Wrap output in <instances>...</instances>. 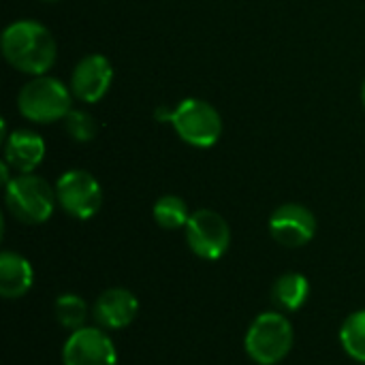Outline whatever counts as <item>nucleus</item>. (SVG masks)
Listing matches in <instances>:
<instances>
[{"instance_id":"19","label":"nucleus","mask_w":365,"mask_h":365,"mask_svg":"<svg viewBox=\"0 0 365 365\" xmlns=\"http://www.w3.org/2000/svg\"><path fill=\"white\" fill-rule=\"evenodd\" d=\"M9 169H11V167H9L6 163H2V165H0V173H2V182H4V186L13 180V178L9 175Z\"/></svg>"},{"instance_id":"8","label":"nucleus","mask_w":365,"mask_h":365,"mask_svg":"<svg viewBox=\"0 0 365 365\" xmlns=\"http://www.w3.org/2000/svg\"><path fill=\"white\" fill-rule=\"evenodd\" d=\"M64 365H118L113 340L98 327H81L68 336L62 349Z\"/></svg>"},{"instance_id":"11","label":"nucleus","mask_w":365,"mask_h":365,"mask_svg":"<svg viewBox=\"0 0 365 365\" xmlns=\"http://www.w3.org/2000/svg\"><path fill=\"white\" fill-rule=\"evenodd\" d=\"M139 312V302L128 289H107L98 295L94 304V319L105 329H124L128 327Z\"/></svg>"},{"instance_id":"17","label":"nucleus","mask_w":365,"mask_h":365,"mask_svg":"<svg viewBox=\"0 0 365 365\" xmlns=\"http://www.w3.org/2000/svg\"><path fill=\"white\" fill-rule=\"evenodd\" d=\"M340 342L344 351L355 359L365 364V310L353 312L340 329Z\"/></svg>"},{"instance_id":"2","label":"nucleus","mask_w":365,"mask_h":365,"mask_svg":"<svg viewBox=\"0 0 365 365\" xmlns=\"http://www.w3.org/2000/svg\"><path fill=\"white\" fill-rule=\"evenodd\" d=\"M73 92L56 77L38 75L21 86L17 94L19 113L34 124H51L64 120L73 109Z\"/></svg>"},{"instance_id":"20","label":"nucleus","mask_w":365,"mask_h":365,"mask_svg":"<svg viewBox=\"0 0 365 365\" xmlns=\"http://www.w3.org/2000/svg\"><path fill=\"white\" fill-rule=\"evenodd\" d=\"M361 101H364V105H365V79H364V86H361Z\"/></svg>"},{"instance_id":"14","label":"nucleus","mask_w":365,"mask_h":365,"mask_svg":"<svg viewBox=\"0 0 365 365\" xmlns=\"http://www.w3.org/2000/svg\"><path fill=\"white\" fill-rule=\"evenodd\" d=\"M308 297H310V282L299 272H289L280 276L274 284V299L287 312L299 310L308 302Z\"/></svg>"},{"instance_id":"13","label":"nucleus","mask_w":365,"mask_h":365,"mask_svg":"<svg viewBox=\"0 0 365 365\" xmlns=\"http://www.w3.org/2000/svg\"><path fill=\"white\" fill-rule=\"evenodd\" d=\"M34 284V269L30 261L17 252L0 255V295L4 299L24 297Z\"/></svg>"},{"instance_id":"12","label":"nucleus","mask_w":365,"mask_h":365,"mask_svg":"<svg viewBox=\"0 0 365 365\" xmlns=\"http://www.w3.org/2000/svg\"><path fill=\"white\" fill-rule=\"evenodd\" d=\"M2 143L4 163L17 173H32L45 158V141L34 130H13Z\"/></svg>"},{"instance_id":"7","label":"nucleus","mask_w":365,"mask_h":365,"mask_svg":"<svg viewBox=\"0 0 365 365\" xmlns=\"http://www.w3.org/2000/svg\"><path fill=\"white\" fill-rule=\"evenodd\" d=\"M184 229L188 248L205 261H216L225 257L231 246V229L227 220L214 210L192 212Z\"/></svg>"},{"instance_id":"15","label":"nucleus","mask_w":365,"mask_h":365,"mask_svg":"<svg viewBox=\"0 0 365 365\" xmlns=\"http://www.w3.org/2000/svg\"><path fill=\"white\" fill-rule=\"evenodd\" d=\"M154 220L158 227L167 229V231H175L188 225L190 220V212H188V203L178 197V195H165L154 203Z\"/></svg>"},{"instance_id":"4","label":"nucleus","mask_w":365,"mask_h":365,"mask_svg":"<svg viewBox=\"0 0 365 365\" xmlns=\"http://www.w3.org/2000/svg\"><path fill=\"white\" fill-rule=\"evenodd\" d=\"M178 137L192 148H212L222 135V118L214 105L203 98H184L169 111L167 120Z\"/></svg>"},{"instance_id":"21","label":"nucleus","mask_w":365,"mask_h":365,"mask_svg":"<svg viewBox=\"0 0 365 365\" xmlns=\"http://www.w3.org/2000/svg\"><path fill=\"white\" fill-rule=\"evenodd\" d=\"M43 2H56V0H43Z\"/></svg>"},{"instance_id":"5","label":"nucleus","mask_w":365,"mask_h":365,"mask_svg":"<svg viewBox=\"0 0 365 365\" xmlns=\"http://www.w3.org/2000/svg\"><path fill=\"white\" fill-rule=\"evenodd\" d=\"M293 349V325L280 312L259 314L246 334V353L259 365L280 364Z\"/></svg>"},{"instance_id":"16","label":"nucleus","mask_w":365,"mask_h":365,"mask_svg":"<svg viewBox=\"0 0 365 365\" xmlns=\"http://www.w3.org/2000/svg\"><path fill=\"white\" fill-rule=\"evenodd\" d=\"M53 312H56L58 323H60L64 329L77 331V329L86 327L88 306H86V302H83L79 295H75V293H64V295H60V297L56 299Z\"/></svg>"},{"instance_id":"1","label":"nucleus","mask_w":365,"mask_h":365,"mask_svg":"<svg viewBox=\"0 0 365 365\" xmlns=\"http://www.w3.org/2000/svg\"><path fill=\"white\" fill-rule=\"evenodd\" d=\"M0 49L13 68L32 77L47 75L58 56L53 34L43 24L32 19L9 24L0 36Z\"/></svg>"},{"instance_id":"3","label":"nucleus","mask_w":365,"mask_h":365,"mask_svg":"<svg viewBox=\"0 0 365 365\" xmlns=\"http://www.w3.org/2000/svg\"><path fill=\"white\" fill-rule=\"evenodd\" d=\"M9 212L24 225H43L56 207V188L34 173H17L4 186Z\"/></svg>"},{"instance_id":"10","label":"nucleus","mask_w":365,"mask_h":365,"mask_svg":"<svg viewBox=\"0 0 365 365\" xmlns=\"http://www.w3.org/2000/svg\"><path fill=\"white\" fill-rule=\"evenodd\" d=\"M113 66L103 53H90L77 62L71 75V92L81 103H98L111 88Z\"/></svg>"},{"instance_id":"6","label":"nucleus","mask_w":365,"mask_h":365,"mask_svg":"<svg viewBox=\"0 0 365 365\" xmlns=\"http://www.w3.org/2000/svg\"><path fill=\"white\" fill-rule=\"evenodd\" d=\"M56 199L68 216L88 220L103 207V188L92 173L83 169H71L58 178Z\"/></svg>"},{"instance_id":"9","label":"nucleus","mask_w":365,"mask_h":365,"mask_svg":"<svg viewBox=\"0 0 365 365\" xmlns=\"http://www.w3.org/2000/svg\"><path fill=\"white\" fill-rule=\"evenodd\" d=\"M269 233L284 248H299L317 233L314 214L302 203H284L269 216Z\"/></svg>"},{"instance_id":"18","label":"nucleus","mask_w":365,"mask_h":365,"mask_svg":"<svg viewBox=\"0 0 365 365\" xmlns=\"http://www.w3.org/2000/svg\"><path fill=\"white\" fill-rule=\"evenodd\" d=\"M62 122H64V128L71 135V139H75L79 143H88V141H92L96 137V130H98L96 122L83 109H71Z\"/></svg>"}]
</instances>
